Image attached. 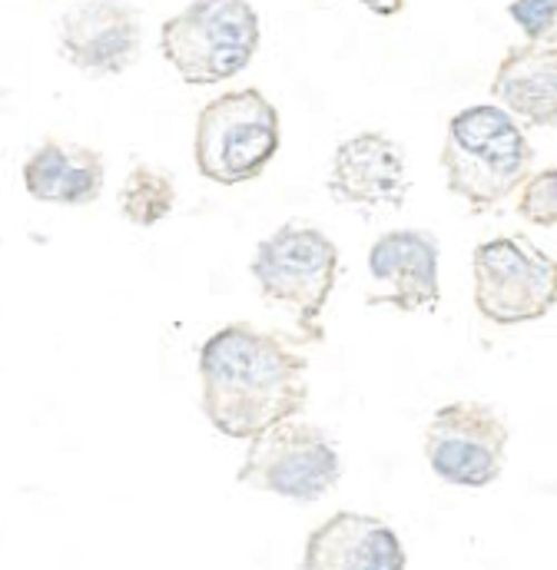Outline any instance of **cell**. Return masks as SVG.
<instances>
[{
	"label": "cell",
	"instance_id": "1",
	"mask_svg": "<svg viewBox=\"0 0 557 570\" xmlns=\"http://www.w3.org/2000/svg\"><path fill=\"white\" fill-rule=\"evenodd\" d=\"M309 362L253 322L216 328L199 348L203 415L226 438L253 441L309 405Z\"/></svg>",
	"mask_w": 557,
	"mask_h": 570
},
{
	"label": "cell",
	"instance_id": "2",
	"mask_svg": "<svg viewBox=\"0 0 557 570\" xmlns=\"http://www.w3.org/2000/svg\"><path fill=\"white\" fill-rule=\"evenodd\" d=\"M531 159L525 124L501 104L465 107L448 120L441 146L444 183L471 213H491L515 196L531 176Z\"/></svg>",
	"mask_w": 557,
	"mask_h": 570
},
{
	"label": "cell",
	"instance_id": "3",
	"mask_svg": "<svg viewBox=\"0 0 557 570\" xmlns=\"http://www.w3.org/2000/svg\"><path fill=\"white\" fill-rule=\"evenodd\" d=\"M159 50L189 87L233 80L260 50V13L250 0H193L159 27Z\"/></svg>",
	"mask_w": 557,
	"mask_h": 570
},
{
	"label": "cell",
	"instance_id": "4",
	"mask_svg": "<svg viewBox=\"0 0 557 570\" xmlns=\"http://www.w3.org/2000/svg\"><path fill=\"white\" fill-rule=\"evenodd\" d=\"M266 302L282 305L305 342L325 338V305L339 279V246L309 223H285L256 246L250 263Z\"/></svg>",
	"mask_w": 557,
	"mask_h": 570
},
{
	"label": "cell",
	"instance_id": "5",
	"mask_svg": "<svg viewBox=\"0 0 557 570\" xmlns=\"http://www.w3.org/2000/svg\"><path fill=\"white\" fill-rule=\"evenodd\" d=\"M282 146L278 110L256 87L229 90L209 100L196 117L193 159L199 176L216 186L260 179Z\"/></svg>",
	"mask_w": 557,
	"mask_h": 570
},
{
	"label": "cell",
	"instance_id": "6",
	"mask_svg": "<svg viewBox=\"0 0 557 570\" xmlns=\"http://www.w3.org/2000/svg\"><path fill=\"white\" fill-rule=\"evenodd\" d=\"M475 308L495 325H528L557 305V259L528 236H495L471 253Z\"/></svg>",
	"mask_w": 557,
	"mask_h": 570
},
{
	"label": "cell",
	"instance_id": "7",
	"mask_svg": "<svg viewBox=\"0 0 557 570\" xmlns=\"http://www.w3.org/2000/svg\"><path fill=\"white\" fill-rule=\"evenodd\" d=\"M342 478V461L332 438L319 425L289 419L250 441L236 481L253 491H270L289 501H319Z\"/></svg>",
	"mask_w": 557,
	"mask_h": 570
},
{
	"label": "cell",
	"instance_id": "8",
	"mask_svg": "<svg viewBox=\"0 0 557 570\" xmlns=\"http://www.w3.org/2000/svg\"><path fill=\"white\" fill-rule=\"evenodd\" d=\"M508 422L485 402L441 405L424 428V458L434 478L455 488H488L505 471Z\"/></svg>",
	"mask_w": 557,
	"mask_h": 570
},
{
	"label": "cell",
	"instance_id": "9",
	"mask_svg": "<svg viewBox=\"0 0 557 570\" xmlns=\"http://www.w3.org/2000/svg\"><path fill=\"white\" fill-rule=\"evenodd\" d=\"M57 43L70 67L87 77H117L139 57L143 23L130 0H84L57 23Z\"/></svg>",
	"mask_w": 557,
	"mask_h": 570
},
{
	"label": "cell",
	"instance_id": "10",
	"mask_svg": "<svg viewBox=\"0 0 557 570\" xmlns=\"http://www.w3.org/2000/svg\"><path fill=\"white\" fill-rule=\"evenodd\" d=\"M325 186L349 209H402L409 196L405 149L379 130L355 134L332 153Z\"/></svg>",
	"mask_w": 557,
	"mask_h": 570
},
{
	"label": "cell",
	"instance_id": "11",
	"mask_svg": "<svg viewBox=\"0 0 557 570\" xmlns=\"http://www.w3.org/2000/svg\"><path fill=\"white\" fill-rule=\"evenodd\" d=\"M441 246L428 229H389L369 249V276L389 285L382 295H365V305L399 312H431L441 302L438 285Z\"/></svg>",
	"mask_w": 557,
	"mask_h": 570
},
{
	"label": "cell",
	"instance_id": "12",
	"mask_svg": "<svg viewBox=\"0 0 557 570\" xmlns=\"http://www.w3.org/2000/svg\"><path fill=\"white\" fill-rule=\"evenodd\" d=\"M409 558L392 531L375 514L339 511L322 521L302 551V570H405Z\"/></svg>",
	"mask_w": 557,
	"mask_h": 570
},
{
	"label": "cell",
	"instance_id": "13",
	"mask_svg": "<svg viewBox=\"0 0 557 570\" xmlns=\"http://www.w3.org/2000/svg\"><path fill=\"white\" fill-rule=\"evenodd\" d=\"M23 189L50 206H90L107 183L104 153L70 140H43L20 166Z\"/></svg>",
	"mask_w": 557,
	"mask_h": 570
},
{
	"label": "cell",
	"instance_id": "14",
	"mask_svg": "<svg viewBox=\"0 0 557 570\" xmlns=\"http://www.w3.org/2000/svg\"><path fill=\"white\" fill-rule=\"evenodd\" d=\"M491 97L525 127H557V43L508 47Z\"/></svg>",
	"mask_w": 557,
	"mask_h": 570
},
{
	"label": "cell",
	"instance_id": "15",
	"mask_svg": "<svg viewBox=\"0 0 557 570\" xmlns=\"http://www.w3.org/2000/svg\"><path fill=\"white\" fill-rule=\"evenodd\" d=\"M176 206V183L166 169L137 163L120 189V213L130 226L149 229L163 223Z\"/></svg>",
	"mask_w": 557,
	"mask_h": 570
},
{
	"label": "cell",
	"instance_id": "16",
	"mask_svg": "<svg viewBox=\"0 0 557 570\" xmlns=\"http://www.w3.org/2000/svg\"><path fill=\"white\" fill-rule=\"evenodd\" d=\"M518 216L531 226L555 229L557 226V166L531 173L518 189Z\"/></svg>",
	"mask_w": 557,
	"mask_h": 570
},
{
	"label": "cell",
	"instance_id": "17",
	"mask_svg": "<svg viewBox=\"0 0 557 570\" xmlns=\"http://www.w3.org/2000/svg\"><path fill=\"white\" fill-rule=\"evenodd\" d=\"M508 17L528 43H557V0H511Z\"/></svg>",
	"mask_w": 557,
	"mask_h": 570
},
{
	"label": "cell",
	"instance_id": "18",
	"mask_svg": "<svg viewBox=\"0 0 557 570\" xmlns=\"http://www.w3.org/2000/svg\"><path fill=\"white\" fill-rule=\"evenodd\" d=\"M362 7H369L375 17H395L405 10V0H359Z\"/></svg>",
	"mask_w": 557,
	"mask_h": 570
}]
</instances>
